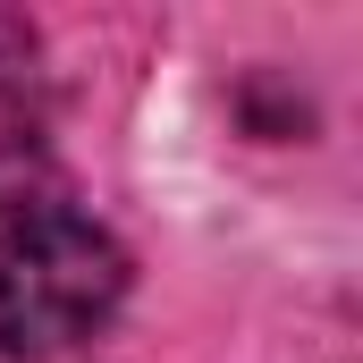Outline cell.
<instances>
[{
  "label": "cell",
  "instance_id": "6da1fadb",
  "mask_svg": "<svg viewBox=\"0 0 363 363\" xmlns=\"http://www.w3.org/2000/svg\"><path fill=\"white\" fill-rule=\"evenodd\" d=\"M118 304H127V254L77 203L0 245V355L17 363L68 355L110 330Z\"/></svg>",
  "mask_w": 363,
  "mask_h": 363
},
{
  "label": "cell",
  "instance_id": "7a4b0ae2",
  "mask_svg": "<svg viewBox=\"0 0 363 363\" xmlns=\"http://www.w3.org/2000/svg\"><path fill=\"white\" fill-rule=\"evenodd\" d=\"M77 194H68V169L43 152V144H0V245L9 237H26L34 220H51V211H68Z\"/></svg>",
  "mask_w": 363,
  "mask_h": 363
},
{
  "label": "cell",
  "instance_id": "3957f363",
  "mask_svg": "<svg viewBox=\"0 0 363 363\" xmlns=\"http://www.w3.org/2000/svg\"><path fill=\"white\" fill-rule=\"evenodd\" d=\"M26 85H34V26L17 9H0V101H17Z\"/></svg>",
  "mask_w": 363,
  "mask_h": 363
}]
</instances>
